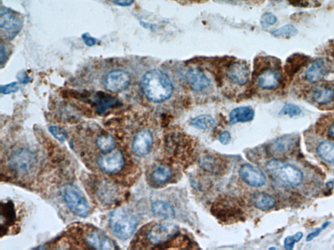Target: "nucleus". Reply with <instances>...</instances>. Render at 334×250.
Instances as JSON below:
<instances>
[{
	"mask_svg": "<svg viewBox=\"0 0 334 250\" xmlns=\"http://www.w3.org/2000/svg\"><path fill=\"white\" fill-rule=\"evenodd\" d=\"M144 94L153 103H162L172 96L173 85L168 76L162 70L154 68L146 72L141 80Z\"/></svg>",
	"mask_w": 334,
	"mask_h": 250,
	"instance_id": "f257e3e1",
	"label": "nucleus"
},
{
	"mask_svg": "<svg viewBox=\"0 0 334 250\" xmlns=\"http://www.w3.org/2000/svg\"><path fill=\"white\" fill-rule=\"evenodd\" d=\"M110 228L117 238L127 240L135 233L138 219L130 210L125 208L115 209L110 214Z\"/></svg>",
	"mask_w": 334,
	"mask_h": 250,
	"instance_id": "f03ea898",
	"label": "nucleus"
},
{
	"mask_svg": "<svg viewBox=\"0 0 334 250\" xmlns=\"http://www.w3.org/2000/svg\"><path fill=\"white\" fill-rule=\"evenodd\" d=\"M266 170L273 179L285 186H298L304 179V175L300 169L279 160H271L268 162Z\"/></svg>",
	"mask_w": 334,
	"mask_h": 250,
	"instance_id": "7ed1b4c3",
	"label": "nucleus"
},
{
	"mask_svg": "<svg viewBox=\"0 0 334 250\" xmlns=\"http://www.w3.org/2000/svg\"><path fill=\"white\" fill-rule=\"evenodd\" d=\"M63 198L69 209L75 215L85 218L89 215V205L83 191L73 184H67L62 187Z\"/></svg>",
	"mask_w": 334,
	"mask_h": 250,
	"instance_id": "20e7f679",
	"label": "nucleus"
},
{
	"mask_svg": "<svg viewBox=\"0 0 334 250\" xmlns=\"http://www.w3.org/2000/svg\"><path fill=\"white\" fill-rule=\"evenodd\" d=\"M9 168L18 176H26L32 172L37 164V158L30 150L20 149L12 152L8 160Z\"/></svg>",
	"mask_w": 334,
	"mask_h": 250,
	"instance_id": "39448f33",
	"label": "nucleus"
},
{
	"mask_svg": "<svg viewBox=\"0 0 334 250\" xmlns=\"http://www.w3.org/2000/svg\"><path fill=\"white\" fill-rule=\"evenodd\" d=\"M97 163L102 172L107 174H116L124 168L125 158L120 149H114L100 155L97 158Z\"/></svg>",
	"mask_w": 334,
	"mask_h": 250,
	"instance_id": "423d86ee",
	"label": "nucleus"
},
{
	"mask_svg": "<svg viewBox=\"0 0 334 250\" xmlns=\"http://www.w3.org/2000/svg\"><path fill=\"white\" fill-rule=\"evenodd\" d=\"M213 213L221 220H229L240 218L241 210L239 204L232 197L223 198L212 207Z\"/></svg>",
	"mask_w": 334,
	"mask_h": 250,
	"instance_id": "0eeeda50",
	"label": "nucleus"
},
{
	"mask_svg": "<svg viewBox=\"0 0 334 250\" xmlns=\"http://www.w3.org/2000/svg\"><path fill=\"white\" fill-rule=\"evenodd\" d=\"M178 228L172 224H157L152 227L147 234V239L154 245L167 243L174 238L178 233Z\"/></svg>",
	"mask_w": 334,
	"mask_h": 250,
	"instance_id": "6e6552de",
	"label": "nucleus"
},
{
	"mask_svg": "<svg viewBox=\"0 0 334 250\" xmlns=\"http://www.w3.org/2000/svg\"><path fill=\"white\" fill-rule=\"evenodd\" d=\"M131 82L129 73L123 70H114L108 73L104 79V85L106 90L118 93L125 90Z\"/></svg>",
	"mask_w": 334,
	"mask_h": 250,
	"instance_id": "1a4fd4ad",
	"label": "nucleus"
},
{
	"mask_svg": "<svg viewBox=\"0 0 334 250\" xmlns=\"http://www.w3.org/2000/svg\"><path fill=\"white\" fill-rule=\"evenodd\" d=\"M153 143V135L150 130L146 129L140 130L133 139V153L138 157H144L151 151Z\"/></svg>",
	"mask_w": 334,
	"mask_h": 250,
	"instance_id": "9d476101",
	"label": "nucleus"
},
{
	"mask_svg": "<svg viewBox=\"0 0 334 250\" xmlns=\"http://www.w3.org/2000/svg\"><path fill=\"white\" fill-rule=\"evenodd\" d=\"M250 68L247 62H234L230 64L227 70V76L232 83L239 85H244L250 78Z\"/></svg>",
	"mask_w": 334,
	"mask_h": 250,
	"instance_id": "9b49d317",
	"label": "nucleus"
},
{
	"mask_svg": "<svg viewBox=\"0 0 334 250\" xmlns=\"http://www.w3.org/2000/svg\"><path fill=\"white\" fill-rule=\"evenodd\" d=\"M239 175L242 180L250 187H260L266 183V179L264 173L259 168L249 164L241 166Z\"/></svg>",
	"mask_w": 334,
	"mask_h": 250,
	"instance_id": "f8f14e48",
	"label": "nucleus"
},
{
	"mask_svg": "<svg viewBox=\"0 0 334 250\" xmlns=\"http://www.w3.org/2000/svg\"><path fill=\"white\" fill-rule=\"evenodd\" d=\"M85 242L94 249L110 250L118 249L116 243L103 231L95 229L85 237Z\"/></svg>",
	"mask_w": 334,
	"mask_h": 250,
	"instance_id": "ddd939ff",
	"label": "nucleus"
},
{
	"mask_svg": "<svg viewBox=\"0 0 334 250\" xmlns=\"http://www.w3.org/2000/svg\"><path fill=\"white\" fill-rule=\"evenodd\" d=\"M185 78L192 90L196 92L208 88L210 85V79L199 68H189L185 72Z\"/></svg>",
	"mask_w": 334,
	"mask_h": 250,
	"instance_id": "4468645a",
	"label": "nucleus"
},
{
	"mask_svg": "<svg viewBox=\"0 0 334 250\" xmlns=\"http://www.w3.org/2000/svg\"><path fill=\"white\" fill-rule=\"evenodd\" d=\"M281 81V73L278 70L271 68L261 70L256 78L258 86L261 89L267 90L277 89L280 85Z\"/></svg>",
	"mask_w": 334,
	"mask_h": 250,
	"instance_id": "2eb2a0df",
	"label": "nucleus"
},
{
	"mask_svg": "<svg viewBox=\"0 0 334 250\" xmlns=\"http://www.w3.org/2000/svg\"><path fill=\"white\" fill-rule=\"evenodd\" d=\"M0 27L2 30L15 35L21 28V20L11 10L5 7L0 9Z\"/></svg>",
	"mask_w": 334,
	"mask_h": 250,
	"instance_id": "dca6fc26",
	"label": "nucleus"
},
{
	"mask_svg": "<svg viewBox=\"0 0 334 250\" xmlns=\"http://www.w3.org/2000/svg\"><path fill=\"white\" fill-rule=\"evenodd\" d=\"M331 70L329 62L323 59L313 62L307 69L305 77L309 82L315 83L323 80Z\"/></svg>",
	"mask_w": 334,
	"mask_h": 250,
	"instance_id": "f3484780",
	"label": "nucleus"
},
{
	"mask_svg": "<svg viewBox=\"0 0 334 250\" xmlns=\"http://www.w3.org/2000/svg\"><path fill=\"white\" fill-rule=\"evenodd\" d=\"M98 199L104 205H110L118 199V189L109 181H103L99 183L97 187Z\"/></svg>",
	"mask_w": 334,
	"mask_h": 250,
	"instance_id": "a211bd4d",
	"label": "nucleus"
},
{
	"mask_svg": "<svg viewBox=\"0 0 334 250\" xmlns=\"http://www.w3.org/2000/svg\"><path fill=\"white\" fill-rule=\"evenodd\" d=\"M296 143V139L294 135H283L271 143L268 147L269 152L272 155H283L291 151Z\"/></svg>",
	"mask_w": 334,
	"mask_h": 250,
	"instance_id": "6ab92c4d",
	"label": "nucleus"
},
{
	"mask_svg": "<svg viewBox=\"0 0 334 250\" xmlns=\"http://www.w3.org/2000/svg\"><path fill=\"white\" fill-rule=\"evenodd\" d=\"M252 205L261 210H268L275 207L276 200L268 193L256 191L250 197Z\"/></svg>",
	"mask_w": 334,
	"mask_h": 250,
	"instance_id": "aec40b11",
	"label": "nucleus"
},
{
	"mask_svg": "<svg viewBox=\"0 0 334 250\" xmlns=\"http://www.w3.org/2000/svg\"><path fill=\"white\" fill-rule=\"evenodd\" d=\"M254 112L249 106H241L232 110L229 114L230 125H235L238 123L251 122L254 119Z\"/></svg>",
	"mask_w": 334,
	"mask_h": 250,
	"instance_id": "412c9836",
	"label": "nucleus"
},
{
	"mask_svg": "<svg viewBox=\"0 0 334 250\" xmlns=\"http://www.w3.org/2000/svg\"><path fill=\"white\" fill-rule=\"evenodd\" d=\"M312 97L317 104H329L334 100V90L327 85H319L313 89Z\"/></svg>",
	"mask_w": 334,
	"mask_h": 250,
	"instance_id": "4be33fe9",
	"label": "nucleus"
},
{
	"mask_svg": "<svg viewBox=\"0 0 334 250\" xmlns=\"http://www.w3.org/2000/svg\"><path fill=\"white\" fill-rule=\"evenodd\" d=\"M152 210L153 213L159 218L164 220L174 218L175 212L170 204L162 201H157L152 203Z\"/></svg>",
	"mask_w": 334,
	"mask_h": 250,
	"instance_id": "5701e85b",
	"label": "nucleus"
},
{
	"mask_svg": "<svg viewBox=\"0 0 334 250\" xmlns=\"http://www.w3.org/2000/svg\"><path fill=\"white\" fill-rule=\"evenodd\" d=\"M96 110L99 114L103 113L108 108L112 107L117 103V100L111 95L104 93H99L95 97Z\"/></svg>",
	"mask_w": 334,
	"mask_h": 250,
	"instance_id": "b1692460",
	"label": "nucleus"
},
{
	"mask_svg": "<svg viewBox=\"0 0 334 250\" xmlns=\"http://www.w3.org/2000/svg\"><path fill=\"white\" fill-rule=\"evenodd\" d=\"M317 153L325 161L334 164V143L322 141L317 147Z\"/></svg>",
	"mask_w": 334,
	"mask_h": 250,
	"instance_id": "393cba45",
	"label": "nucleus"
},
{
	"mask_svg": "<svg viewBox=\"0 0 334 250\" xmlns=\"http://www.w3.org/2000/svg\"><path fill=\"white\" fill-rule=\"evenodd\" d=\"M190 124L200 130H212L216 126V122L212 117L208 115H201L192 119Z\"/></svg>",
	"mask_w": 334,
	"mask_h": 250,
	"instance_id": "a878e982",
	"label": "nucleus"
},
{
	"mask_svg": "<svg viewBox=\"0 0 334 250\" xmlns=\"http://www.w3.org/2000/svg\"><path fill=\"white\" fill-rule=\"evenodd\" d=\"M171 170L168 166L161 165L157 167L152 174V179L154 183L162 184L170 179Z\"/></svg>",
	"mask_w": 334,
	"mask_h": 250,
	"instance_id": "bb28decb",
	"label": "nucleus"
},
{
	"mask_svg": "<svg viewBox=\"0 0 334 250\" xmlns=\"http://www.w3.org/2000/svg\"><path fill=\"white\" fill-rule=\"evenodd\" d=\"M96 145L102 153H107L115 149L114 139L110 135H102L96 139Z\"/></svg>",
	"mask_w": 334,
	"mask_h": 250,
	"instance_id": "cd10ccee",
	"label": "nucleus"
},
{
	"mask_svg": "<svg viewBox=\"0 0 334 250\" xmlns=\"http://www.w3.org/2000/svg\"><path fill=\"white\" fill-rule=\"evenodd\" d=\"M200 165L206 171L211 173L219 172L221 164L216 158L210 156H202L200 158Z\"/></svg>",
	"mask_w": 334,
	"mask_h": 250,
	"instance_id": "c85d7f7f",
	"label": "nucleus"
},
{
	"mask_svg": "<svg viewBox=\"0 0 334 250\" xmlns=\"http://www.w3.org/2000/svg\"><path fill=\"white\" fill-rule=\"evenodd\" d=\"M298 30L291 24L285 25L281 28L272 31L271 34L274 37H283V38H290L297 35Z\"/></svg>",
	"mask_w": 334,
	"mask_h": 250,
	"instance_id": "c756f323",
	"label": "nucleus"
},
{
	"mask_svg": "<svg viewBox=\"0 0 334 250\" xmlns=\"http://www.w3.org/2000/svg\"><path fill=\"white\" fill-rule=\"evenodd\" d=\"M15 212L12 203H7L1 205V218H5L6 222L12 223L15 220Z\"/></svg>",
	"mask_w": 334,
	"mask_h": 250,
	"instance_id": "7c9ffc66",
	"label": "nucleus"
},
{
	"mask_svg": "<svg viewBox=\"0 0 334 250\" xmlns=\"http://www.w3.org/2000/svg\"><path fill=\"white\" fill-rule=\"evenodd\" d=\"M302 114V110L300 107L295 104H287L283 106L280 112L279 116H289L290 118H294V117L300 116Z\"/></svg>",
	"mask_w": 334,
	"mask_h": 250,
	"instance_id": "2f4dec72",
	"label": "nucleus"
},
{
	"mask_svg": "<svg viewBox=\"0 0 334 250\" xmlns=\"http://www.w3.org/2000/svg\"><path fill=\"white\" fill-rule=\"evenodd\" d=\"M304 234L302 232L296 233L294 235L286 237L284 241V247L286 250H292L294 249V244L301 241Z\"/></svg>",
	"mask_w": 334,
	"mask_h": 250,
	"instance_id": "473e14b6",
	"label": "nucleus"
},
{
	"mask_svg": "<svg viewBox=\"0 0 334 250\" xmlns=\"http://www.w3.org/2000/svg\"><path fill=\"white\" fill-rule=\"evenodd\" d=\"M49 132L60 141H65L68 137L66 131L59 126H51L49 128Z\"/></svg>",
	"mask_w": 334,
	"mask_h": 250,
	"instance_id": "72a5a7b5",
	"label": "nucleus"
},
{
	"mask_svg": "<svg viewBox=\"0 0 334 250\" xmlns=\"http://www.w3.org/2000/svg\"><path fill=\"white\" fill-rule=\"evenodd\" d=\"M20 85L18 82H12L9 84L1 85L0 91L3 95H9L10 93H15L19 89Z\"/></svg>",
	"mask_w": 334,
	"mask_h": 250,
	"instance_id": "f704fd0d",
	"label": "nucleus"
},
{
	"mask_svg": "<svg viewBox=\"0 0 334 250\" xmlns=\"http://www.w3.org/2000/svg\"><path fill=\"white\" fill-rule=\"evenodd\" d=\"M277 22V18L274 14L271 13V12H266L263 14L262 18H261V22L263 24L267 25V26H271L274 25Z\"/></svg>",
	"mask_w": 334,
	"mask_h": 250,
	"instance_id": "c9c22d12",
	"label": "nucleus"
},
{
	"mask_svg": "<svg viewBox=\"0 0 334 250\" xmlns=\"http://www.w3.org/2000/svg\"><path fill=\"white\" fill-rule=\"evenodd\" d=\"M219 140L223 145L229 144L231 140V135L228 131H224L219 135Z\"/></svg>",
	"mask_w": 334,
	"mask_h": 250,
	"instance_id": "e433bc0d",
	"label": "nucleus"
},
{
	"mask_svg": "<svg viewBox=\"0 0 334 250\" xmlns=\"http://www.w3.org/2000/svg\"><path fill=\"white\" fill-rule=\"evenodd\" d=\"M83 40L84 42L85 45L87 47H93L96 44V39L93 38V37L90 36L88 33H84L83 35Z\"/></svg>",
	"mask_w": 334,
	"mask_h": 250,
	"instance_id": "4c0bfd02",
	"label": "nucleus"
},
{
	"mask_svg": "<svg viewBox=\"0 0 334 250\" xmlns=\"http://www.w3.org/2000/svg\"><path fill=\"white\" fill-rule=\"evenodd\" d=\"M323 229L322 227V228L317 229L316 230L313 231V232L310 233V234L306 237V241L310 242L315 238H316L317 237H318L319 235H320L321 231H322Z\"/></svg>",
	"mask_w": 334,
	"mask_h": 250,
	"instance_id": "58836bf2",
	"label": "nucleus"
},
{
	"mask_svg": "<svg viewBox=\"0 0 334 250\" xmlns=\"http://www.w3.org/2000/svg\"><path fill=\"white\" fill-rule=\"evenodd\" d=\"M134 0H115L114 3L116 5L122 6V7H128L132 5Z\"/></svg>",
	"mask_w": 334,
	"mask_h": 250,
	"instance_id": "ea45409f",
	"label": "nucleus"
},
{
	"mask_svg": "<svg viewBox=\"0 0 334 250\" xmlns=\"http://www.w3.org/2000/svg\"><path fill=\"white\" fill-rule=\"evenodd\" d=\"M17 78L21 83H24V84L30 82V78L25 72L19 73L17 75Z\"/></svg>",
	"mask_w": 334,
	"mask_h": 250,
	"instance_id": "a19ab883",
	"label": "nucleus"
},
{
	"mask_svg": "<svg viewBox=\"0 0 334 250\" xmlns=\"http://www.w3.org/2000/svg\"><path fill=\"white\" fill-rule=\"evenodd\" d=\"M6 57V48L3 43L1 44V49H0V61L1 64L3 63L4 60Z\"/></svg>",
	"mask_w": 334,
	"mask_h": 250,
	"instance_id": "79ce46f5",
	"label": "nucleus"
},
{
	"mask_svg": "<svg viewBox=\"0 0 334 250\" xmlns=\"http://www.w3.org/2000/svg\"><path fill=\"white\" fill-rule=\"evenodd\" d=\"M329 135L332 137V138L334 139V124L332 125L331 126L329 127Z\"/></svg>",
	"mask_w": 334,
	"mask_h": 250,
	"instance_id": "37998d69",
	"label": "nucleus"
},
{
	"mask_svg": "<svg viewBox=\"0 0 334 250\" xmlns=\"http://www.w3.org/2000/svg\"><path fill=\"white\" fill-rule=\"evenodd\" d=\"M329 225H330V222H329L325 223V224H324L323 225V226H322L323 228L324 229H325V228H327V227L329 226Z\"/></svg>",
	"mask_w": 334,
	"mask_h": 250,
	"instance_id": "c03bdc74",
	"label": "nucleus"
}]
</instances>
